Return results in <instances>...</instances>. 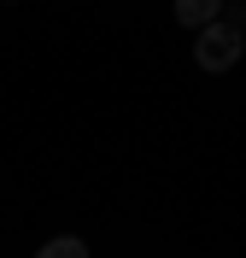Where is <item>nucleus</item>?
<instances>
[{
  "mask_svg": "<svg viewBox=\"0 0 246 258\" xmlns=\"http://www.w3.org/2000/svg\"><path fill=\"white\" fill-rule=\"evenodd\" d=\"M240 53H246V30H234V24H223V18L205 24L199 41H194V64H199V71H211V77H217V71H234Z\"/></svg>",
  "mask_w": 246,
  "mask_h": 258,
  "instance_id": "obj_1",
  "label": "nucleus"
},
{
  "mask_svg": "<svg viewBox=\"0 0 246 258\" xmlns=\"http://www.w3.org/2000/svg\"><path fill=\"white\" fill-rule=\"evenodd\" d=\"M217 12H223V0H176V24H188V30L217 24Z\"/></svg>",
  "mask_w": 246,
  "mask_h": 258,
  "instance_id": "obj_2",
  "label": "nucleus"
},
{
  "mask_svg": "<svg viewBox=\"0 0 246 258\" xmlns=\"http://www.w3.org/2000/svg\"><path fill=\"white\" fill-rule=\"evenodd\" d=\"M35 258H88V246H82L76 235H53V241L41 246V252H35Z\"/></svg>",
  "mask_w": 246,
  "mask_h": 258,
  "instance_id": "obj_3",
  "label": "nucleus"
},
{
  "mask_svg": "<svg viewBox=\"0 0 246 258\" xmlns=\"http://www.w3.org/2000/svg\"><path fill=\"white\" fill-rule=\"evenodd\" d=\"M223 12H229L223 24H234V30H246V0H223Z\"/></svg>",
  "mask_w": 246,
  "mask_h": 258,
  "instance_id": "obj_4",
  "label": "nucleus"
}]
</instances>
